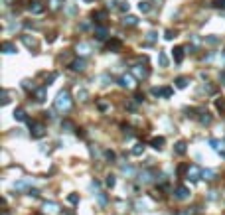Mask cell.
I'll return each mask as SVG.
<instances>
[{
    "instance_id": "obj_37",
    "label": "cell",
    "mask_w": 225,
    "mask_h": 215,
    "mask_svg": "<svg viewBox=\"0 0 225 215\" xmlns=\"http://www.w3.org/2000/svg\"><path fill=\"white\" fill-rule=\"evenodd\" d=\"M118 10L121 12H128V2H118Z\"/></svg>"
},
{
    "instance_id": "obj_32",
    "label": "cell",
    "mask_w": 225,
    "mask_h": 215,
    "mask_svg": "<svg viewBox=\"0 0 225 215\" xmlns=\"http://www.w3.org/2000/svg\"><path fill=\"white\" fill-rule=\"evenodd\" d=\"M22 42H24V43H26V46H28V48H32V46H36V42H34V38H32V40H30V38H28V36H24V38H22Z\"/></svg>"
},
{
    "instance_id": "obj_43",
    "label": "cell",
    "mask_w": 225,
    "mask_h": 215,
    "mask_svg": "<svg viewBox=\"0 0 225 215\" xmlns=\"http://www.w3.org/2000/svg\"><path fill=\"white\" fill-rule=\"evenodd\" d=\"M174 36H176V34H174V32H172V30H168V32H166V40H172V38H174Z\"/></svg>"
},
{
    "instance_id": "obj_9",
    "label": "cell",
    "mask_w": 225,
    "mask_h": 215,
    "mask_svg": "<svg viewBox=\"0 0 225 215\" xmlns=\"http://www.w3.org/2000/svg\"><path fill=\"white\" fill-rule=\"evenodd\" d=\"M172 55H174V61L180 63V61L184 59V48H182V46H176V48H174V53H172Z\"/></svg>"
},
{
    "instance_id": "obj_19",
    "label": "cell",
    "mask_w": 225,
    "mask_h": 215,
    "mask_svg": "<svg viewBox=\"0 0 225 215\" xmlns=\"http://www.w3.org/2000/svg\"><path fill=\"white\" fill-rule=\"evenodd\" d=\"M202 178L209 182V180H213V178H215V172H213V170H202Z\"/></svg>"
},
{
    "instance_id": "obj_48",
    "label": "cell",
    "mask_w": 225,
    "mask_h": 215,
    "mask_svg": "<svg viewBox=\"0 0 225 215\" xmlns=\"http://www.w3.org/2000/svg\"><path fill=\"white\" fill-rule=\"evenodd\" d=\"M4 2H6V4H8V2H10V0H4Z\"/></svg>"
},
{
    "instance_id": "obj_6",
    "label": "cell",
    "mask_w": 225,
    "mask_h": 215,
    "mask_svg": "<svg viewBox=\"0 0 225 215\" xmlns=\"http://www.w3.org/2000/svg\"><path fill=\"white\" fill-rule=\"evenodd\" d=\"M209 144H211V148L215 150V152H219L221 156L225 158V146H223V142H219L217 138H211V140H209Z\"/></svg>"
},
{
    "instance_id": "obj_41",
    "label": "cell",
    "mask_w": 225,
    "mask_h": 215,
    "mask_svg": "<svg viewBox=\"0 0 225 215\" xmlns=\"http://www.w3.org/2000/svg\"><path fill=\"white\" fill-rule=\"evenodd\" d=\"M105 156H107V160H115V152H111V150H107Z\"/></svg>"
},
{
    "instance_id": "obj_33",
    "label": "cell",
    "mask_w": 225,
    "mask_h": 215,
    "mask_svg": "<svg viewBox=\"0 0 225 215\" xmlns=\"http://www.w3.org/2000/svg\"><path fill=\"white\" fill-rule=\"evenodd\" d=\"M59 4H61V0H50V8H52V10H57V8H59Z\"/></svg>"
},
{
    "instance_id": "obj_25",
    "label": "cell",
    "mask_w": 225,
    "mask_h": 215,
    "mask_svg": "<svg viewBox=\"0 0 225 215\" xmlns=\"http://www.w3.org/2000/svg\"><path fill=\"white\" fill-rule=\"evenodd\" d=\"M142 152H144V146H142V144H136L134 148H132V156H140Z\"/></svg>"
},
{
    "instance_id": "obj_10",
    "label": "cell",
    "mask_w": 225,
    "mask_h": 215,
    "mask_svg": "<svg viewBox=\"0 0 225 215\" xmlns=\"http://www.w3.org/2000/svg\"><path fill=\"white\" fill-rule=\"evenodd\" d=\"M85 65H87L85 59H75V61L71 63V69H73V71H85Z\"/></svg>"
},
{
    "instance_id": "obj_27",
    "label": "cell",
    "mask_w": 225,
    "mask_h": 215,
    "mask_svg": "<svg viewBox=\"0 0 225 215\" xmlns=\"http://www.w3.org/2000/svg\"><path fill=\"white\" fill-rule=\"evenodd\" d=\"M188 85V79L186 77H178V79H176V87H180V89H184V87Z\"/></svg>"
},
{
    "instance_id": "obj_7",
    "label": "cell",
    "mask_w": 225,
    "mask_h": 215,
    "mask_svg": "<svg viewBox=\"0 0 225 215\" xmlns=\"http://www.w3.org/2000/svg\"><path fill=\"white\" fill-rule=\"evenodd\" d=\"M132 73H134L138 79H144V77H148V69H146V67H142V65H136L134 69H132Z\"/></svg>"
},
{
    "instance_id": "obj_29",
    "label": "cell",
    "mask_w": 225,
    "mask_h": 215,
    "mask_svg": "<svg viewBox=\"0 0 225 215\" xmlns=\"http://www.w3.org/2000/svg\"><path fill=\"white\" fill-rule=\"evenodd\" d=\"M188 170H190V164H182V166H178V176H184Z\"/></svg>"
},
{
    "instance_id": "obj_4",
    "label": "cell",
    "mask_w": 225,
    "mask_h": 215,
    "mask_svg": "<svg viewBox=\"0 0 225 215\" xmlns=\"http://www.w3.org/2000/svg\"><path fill=\"white\" fill-rule=\"evenodd\" d=\"M186 178H188V180H192V182H197V180L202 178V170L192 164V166H190V170H188V174H186Z\"/></svg>"
},
{
    "instance_id": "obj_23",
    "label": "cell",
    "mask_w": 225,
    "mask_h": 215,
    "mask_svg": "<svg viewBox=\"0 0 225 215\" xmlns=\"http://www.w3.org/2000/svg\"><path fill=\"white\" fill-rule=\"evenodd\" d=\"M172 87H160V95L162 97H172Z\"/></svg>"
},
{
    "instance_id": "obj_47",
    "label": "cell",
    "mask_w": 225,
    "mask_h": 215,
    "mask_svg": "<svg viewBox=\"0 0 225 215\" xmlns=\"http://www.w3.org/2000/svg\"><path fill=\"white\" fill-rule=\"evenodd\" d=\"M221 83L225 85V71H221Z\"/></svg>"
},
{
    "instance_id": "obj_20",
    "label": "cell",
    "mask_w": 225,
    "mask_h": 215,
    "mask_svg": "<svg viewBox=\"0 0 225 215\" xmlns=\"http://www.w3.org/2000/svg\"><path fill=\"white\" fill-rule=\"evenodd\" d=\"M14 119L16 120H26V110L24 109H16L14 110Z\"/></svg>"
},
{
    "instance_id": "obj_22",
    "label": "cell",
    "mask_w": 225,
    "mask_h": 215,
    "mask_svg": "<svg viewBox=\"0 0 225 215\" xmlns=\"http://www.w3.org/2000/svg\"><path fill=\"white\" fill-rule=\"evenodd\" d=\"M30 184H32V180H20V182H16V184H14V187H16V190H22V187L30 186Z\"/></svg>"
},
{
    "instance_id": "obj_21",
    "label": "cell",
    "mask_w": 225,
    "mask_h": 215,
    "mask_svg": "<svg viewBox=\"0 0 225 215\" xmlns=\"http://www.w3.org/2000/svg\"><path fill=\"white\" fill-rule=\"evenodd\" d=\"M77 52H79V53H89L91 52V46H89V43H79V46H77Z\"/></svg>"
},
{
    "instance_id": "obj_38",
    "label": "cell",
    "mask_w": 225,
    "mask_h": 215,
    "mask_svg": "<svg viewBox=\"0 0 225 215\" xmlns=\"http://www.w3.org/2000/svg\"><path fill=\"white\" fill-rule=\"evenodd\" d=\"M136 207H138V211H144V209H146V201H138V203H136Z\"/></svg>"
},
{
    "instance_id": "obj_12",
    "label": "cell",
    "mask_w": 225,
    "mask_h": 215,
    "mask_svg": "<svg viewBox=\"0 0 225 215\" xmlns=\"http://www.w3.org/2000/svg\"><path fill=\"white\" fill-rule=\"evenodd\" d=\"M150 146H152V148H156V150H160L162 146H164V138H162V136L152 138V140H150Z\"/></svg>"
},
{
    "instance_id": "obj_15",
    "label": "cell",
    "mask_w": 225,
    "mask_h": 215,
    "mask_svg": "<svg viewBox=\"0 0 225 215\" xmlns=\"http://www.w3.org/2000/svg\"><path fill=\"white\" fill-rule=\"evenodd\" d=\"M34 97H36L38 103H42V101H46V89H36V93H34Z\"/></svg>"
},
{
    "instance_id": "obj_35",
    "label": "cell",
    "mask_w": 225,
    "mask_h": 215,
    "mask_svg": "<svg viewBox=\"0 0 225 215\" xmlns=\"http://www.w3.org/2000/svg\"><path fill=\"white\" fill-rule=\"evenodd\" d=\"M200 120H202L203 124H209V122H211V116L207 115V113H203V116H200Z\"/></svg>"
},
{
    "instance_id": "obj_11",
    "label": "cell",
    "mask_w": 225,
    "mask_h": 215,
    "mask_svg": "<svg viewBox=\"0 0 225 215\" xmlns=\"http://www.w3.org/2000/svg\"><path fill=\"white\" fill-rule=\"evenodd\" d=\"M30 12H32V14H42L44 12V4L42 2H32V4H30Z\"/></svg>"
},
{
    "instance_id": "obj_31",
    "label": "cell",
    "mask_w": 225,
    "mask_h": 215,
    "mask_svg": "<svg viewBox=\"0 0 225 215\" xmlns=\"http://www.w3.org/2000/svg\"><path fill=\"white\" fill-rule=\"evenodd\" d=\"M67 201H69V203H79V196H77V193H69Z\"/></svg>"
},
{
    "instance_id": "obj_3",
    "label": "cell",
    "mask_w": 225,
    "mask_h": 215,
    "mask_svg": "<svg viewBox=\"0 0 225 215\" xmlns=\"http://www.w3.org/2000/svg\"><path fill=\"white\" fill-rule=\"evenodd\" d=\"M118 85L124 87V89H134L136 87V79L132 75H122L121 79H118Z\"/></svg>"
},
{
    "instance_id": "obj_5",
    "label": "cell",
    "mask_w": 225,
    "mask_h": 215,
    "mask_svg": "<svg viewBox=\"0 0 225 215\" xmlns=\"http://www.w3.org/2000/svg\"><path fill=\"white\" fill-rule=\"evenodd\" d=\"M174 197H176V199H188V197H190V190H188L186 186H178L176 187V190H174Z\"/></svg>"
},
{
    "instance_id": "obj_40",
    "label": "cell",
    "mask_w": 225,
    "mask_h": 215,
    "mask_svg": "<svg viewBox=\"0 0 225 215\" xmlns=\"http://www.w3.org/2000/svg\"><path fill=\"white\" fill-rule=\"evenodd\" d=\"M134 101H136V103H142V101H144V95H142V93H136Z\"/></svg>"
},
{
    "instance_id": "obj_34",
    "label": "cell",
    "mask_w": 225,
    "mask_h": 215,
    "mask_svg": "<svg viewBox=\"0 0 225 215\" xmlns=\"http://www.w3.org/2000/svg\"><path fill=\"white\" fill-rule=\"evenodd\" d=\"M105 184H107V187H112V186H115V176H107Z\"/></svg>"
},
{
    "instance_id": "obj_17",
    "label": "cell",
    "mask_w": 225,
    "mask_h": 215,
    "mask_svg": "<svg viewBox=\"0 0 225 215\" xmlns=\"http://www.w3.org/2000/svg\"><path fill=\"white\" fill-rule=\"evenodd\" d=\"M215 109L219 110V113H225V99H223V97L215 99Z\"/></svg>"
},
{
    "instance_id": "obj_30",
    "label": "cell",
    "mask_w": 225,
    "mask_h": 215,
    "mask_svg": "<svg viewBox=\"0 0 225 215\" xmlns=\"http://www.w3.org/2000/svg\"><path fill=\"white\" fill-rule=\"evenodd\" d=\"M158 61H160V65H162V67L168 65V57H166V53H160V55H158Z\"/></svg>"
},
{
    "instance_id": "obj_13",
    "label": "cell",
    "mask_w": 225,
    "mask_h": 215,
    "mask_svg": "<svg viewBox=\"0 0 225 215\" xmlns=\"http://www.w3.org/2000/svg\"><path fill=\"white\" fill-rule=\"evenodd\" d=\"M95 36H97V40H105L107 38V28L105 26H97L95 28Z\"/></svg>"
},
{
    "instance_id": "obj_36",
    "label": "cell",
    "mask_w": 225,
    "mask_h": 215,
    "mask_svg": "<svg viewBox=\"0 0 225 215\" xmlns=\"http://www.w3.org/2000/svg\"><path fill=\"white\" fill-rule=\"evenodd\" d=\"M211 4L215 6V8H225V0H213Z\"/></svg>"
},
{
    "instance_id": "obj_46",
    "label": "cell",
    "mask_w": 225,
    "mask_h": 215,
    "mask_svg": "<svg viewBox=\"0 0 225 215\" xmlns=\"http://www.w3.org/2000/svg\"><path fill=\"white\" fill-rule=\"evenodd\" d=\"M118 2H115V0H109V8H117Z\"/></svg>"
},
{
    "instance_id": "obj_44",
    "label": "cell",
    "mask_w": 225,
    "mask_h": 215,
    "mask_svg": "<svg viewBox=\"0 0 225 215\" xmlns=\"http://www.w3.org/2000/svg\"><path fill=\"white\" fill-rule=\"evenodd\" d=\"M28 196H34V197H38V196H40V191H38V190H30V191H28Z\"/></svg>"
},
{
    "instance_id": "obj_28",
    "label": "cell",
    "mask_w": 225,
    "mask_h": 215,
    "mask_svg": "<svg viewBox=\"0 0 225 215\" xmlns=\"http://www.w3.org/2000/svg\"><path fill=\"white\" fill-rule=\"evenodd\" d=\"M150 8H152L150 2H140V4H138V10H140V12H150Z\"/></svg>"
},
{
    "instance_id": "obj_26",
    "label": "cell",
    "mask_w": 225,
    "mask_h": 215,
    "mask_svg": "<svg viewBox=\"0 0 225 215\" xmlns=\"http://www.w3.org/2000/svg\"><path fill=\"white\" fill-rule=\"evenodd\" d=\"M105 12H93V18H95V22H99V24H101V22H103L105 20Z\"/></svg>"
},
{
    "instance_id": "obj_14",
    "label": "cell",
    "mask_w": 225,
    "mask_h": 215,
    "mask_svg": "<svg viewBox=\"0 0 225 215\" xmlns=\"http://www.w3.org/2000/svg\"><path fill=\"white\" fill-rule=\"evenodd\" d=\"M174 152L178 154V156H182V154H186V142H184V140H180V142H176V146H174Z\"/></svg>"
},
{
    "instance_id": "obj_2",
    "label": "cell",
    "mask_w": 225,
    "mask_h": 215,
    "mask_svg": "<svg viewBox=\"0 0 225 215\" xmlns=\"http://www.w3.org/2000/svg\"><path fill=\"white\" fill-rule=\"evenodd\" d=\"M28 122H30V130H32V136H34V138H42L44 134H46V128H44V124L34 122V120H28Z\"/></svg>"
},
{
    "instance_id": "obj_8",
    "label": "cell",
    "mask_w": 225,
    "mask_h": 215,
    "mask_svg": "<svg viewBox=\"0 0 225 215\" xmlns=\"http://www.w3.org/2000/svg\"><path fill=\"white\" fill-rule=\"evenodd\" d=\"M121 46H122V42H121V40H117V38H112V40H109V42H107V48L111 49V52L121 49Z\"/></svg>"
},
{
    "instance_id": "obj_18",
    "label": "cell",
    "mask_w": 225,
    "mask_h": 215,
    "mask_svg": "<svg viewBox=\"0 0 225 215\" xmlns=\"http://www.w3.org/2000/svg\"><path fill=\"white\" fill-rule=\"evenodd\" d=\"M122 22H124V26H136L138 24V18H136V16H127Z\"/></svg>"
},
{
    "instance_id": "obj_24",
    "label": "cell",
    "mask_w": 225,
    "mask_h": 215,
    "mask_svg": "<svg viewBox=\"0 0 225 215\" xmlns=\"http://www.w3.org/2000/svg\"><path fill=\"white\" fill-rule=\"evenodd\" d=\"M44 207H46L47 211H52V213H56V211H57V203H53V201H46V205H44Z\"/></svg>"
},
{
    "instance_id": "obj_42",
    "label": "cell",
    "mask_w": 225,
    "mask_h": 215,
    "mask_svg": "<svg viewBox=\"0 0 225 215\" xmlns=\"http://www.w3.org/2000/svg\"><path fill=\"white\" fill-rule=\"evenodd\" d=\"M77 95H79V97H81V101H85V97H87V91H85V89H81V91H79V93H77Z\"/></svg>"
},
{
    "instance_id": "obj_16",
    "label": "cell",
    "mask_w": 225,
    "mask_h": 215,
    "mask_svg": "<svg viewBox=\"0 0 225 215\" xmlns=\"http://www.w3.org/2000/svg\"><path fill=\"white\" fill-rule=\"evenodd\" d=\"M2 49H4V53H14L16 52V46H14V43H10V42H4V43H2Z\"/></svg>"
},
{
    "instance_id": "obj_39",
    "label": "cell",
    "mask_w": 225,
    "mask_h": 215,
    "mask_svg": "<svg viewBox=\"0 0 225 215\" xmlns=\"http://www.w3.org/2000/svg\"><path fill=\"white\" fill-rule=\"evenodd\" d=\"M61 126H63V128H67V130H69V128H73V124H71L69 120H63V122H61Z\"/></svg>"
},
{
    "instance_id": "obj_1",
    "label": "cell",
    "mask_w": 225,
    "mask_h": 215,
    "mask_svg": "<svg viewBox=\"0 0 225 215\" xmlns=\"http://www.w3.org/2000/svg\"><path fill=\"white\" fill-rule=\"evenodd\" d=\"M56 109L61 110V113H65V110L71 109V97L67 91H61L59 95L56 97Z\"/></svg>"
},
{
    "instance_id": "obj_49",
    "label": "cell",
    "mask_w": 225,
    "mask_h": 215,
    "mask_svg": "<svg viewBox=\"0 0 225 215\" xmlns=\"http://www.w3.org/2000/svg\"><path fill=\"white\" fill-rule=\"evenodd\" d=\"M85 2H91V0H85Z\"/></svg>"
},
{
    "instance_id": "obj_45",
    "label": "cell",
    "mask_w": 225,
    "mask_h": 215,
    "mask_svg": "<svg viewBox=\"0 0 225 215\" xmlns=\"http://www.w3.org/2000/svg\"><path fill=\"white\" fill-rule=\"evenodd\" d=\"M154 40H156V34L150 32V34H148V42H154Z\"/></svg>"
}]
</instances>
